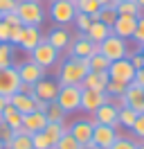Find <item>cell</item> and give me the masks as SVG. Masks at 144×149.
<instances>
[{"instance_id":"cell-1","label":"cell","mask_w":144,"mask_h":149,"mask_svg":"<svg viewBox=\"0 0 144 149\" xmlns=\"http://www.w3.org/2000/svg\"><path fill=\"white\" fill-rule=\"evenodd\" d=\"M88 72H90L88 59H83V56H68L63 63H59L56 81L61 86H81L83 77Z\"/></svg>"},{"instance_id":"cell-2","label":"cell","mask_w":144,"mask_h":149,"mask_svg":"<svg viewBox=\"0 0 144 149\" xmlns=\"http://www.w3.org/2000/svg\"><path fill=\"white\" fill-rule=\"evenodd\" d=\"M16 14L23 25H41L45 20V9L41 5V0H20L16 7Z\"/></svg>"},{"instance_id":"cell-3","label":"cell","mask_w":144,"mask_h":149,"mask_svg":"<svg viewBox=\"0 0 144 149\" xmlns=\"http://www.w3.org/2000/svg\"><path fill=\"white\" fill-rule=\"evenodd\" d=\"M47 14H50V18H52L56 25L68 27L70 23H74L77 7H74V2H72V0H52V2H50Z\"/></svg>"},{"instance_id":"cell-4","label":"cell","mask_w":144,"mask_h":149,"mask_svg":"<svg viewBox=\"0 0 144 149\" xmlns=\"http://www.w3.org/2000/svg\"><path fill=\"white\" fill-rule=\"evenodd\" d=\"M29 59H32L36 65H41L43 70H50V68H54V65L59 63L61 54H59V50H54V47L43 38V41L29 52Z\"/></svg>"},{"instance_id":"cell-5","label":"cell","mask_w":144,"mask_h":149,"mask_svg":"<svg viewBox=\"0 0 144 149\" xmlns=\"http://www.w3.org/2000/svg\"><path fill=\"white\" fill-rule=\"evenodd\" d=\"M99 52H101L104 56H108L110 61L126 59V56H128V45H126V38L110 34V36H106L101 43H99Z\"/></svg>"},{"instance_id":"cell-6","label":"cell","mask_w":144,"mask_h":149,"mask_svg":"<svg viewBox=\"0 0 144 149\" xmlns=\"http://www.w3.org/2000/svg\"><path fill=\"white\" fill-rule=\"evenodd\" d=\"M56 104L65 113H74L81 109V86H61L56 95Z\"/></svg>"},{"instance_id":"cell-7","label":"cell","mask_w":144,"mask_h":149,"mask_svg":"<svg viewBox=\"0 0 144 149\" xmlns=\"http://www.w3.org/2000/svg\"><path fill=\"white\" fill-rule=\"evenodd\" d=\"M117 106H126V109H133L135 113H142L144 111V91L140 86H135L133 81L126 86V91L122 93V97H117Z\"/></svg>"},{"instance_id":"cell-8","label":"cell","mask_w":144,"mask_h":149,"mask_svg":"<svg viewBox=\"0 0 144 149\" xmlns=\"http://www.w3.org/2000/svg\"><path fill=\"white\" fill-rule=\"evenodd\" d=\"M68 52H70V56H83V59H88V56H92L95 52H99V43H92L86 34L77 32V34H72Z\"/></svg>"},{"instance_id":"cell-9","label":"cell","mask_w":144,"mask_h":149,"mask_svg":"<svg viewBox=\"0 0 144 149\" xmlns=\"http://www.w3.org/2000/svg\"><path fill=\"white\" fill-rule=\"evenodd\" d=\"M20 77H18L16 65H7V68H0V95L11 97L14 93L20 91Z\"/></svg>"},{"instance_id":"cell-10","label":"cell","mask_w":144,"mask_h":149,"mask_svg":"<svg viewBox=\"0 0 144 149\" xmlns=\"http://www.w3.org/2000/svg\"><path fill=\"white\" fill-rule=\"evenodd\" d=\"M108 77L113 79V81H124V84H131L135 77V68L131 65V61H128V56L126 59H117V61H110V65H108Z\"/></svg>"},{"instance_id":"cell-11","label":"cell","mask_w":144,"mask_h":149,"mask_svg":"<svg viewBox=\"0 0 144 149\" xmlns=\"http://www.w3.org/2000/svg\"><path fill=\"white\" fill-rule=\"evenodd\" d=\"M117 115H119V106L117 104H113V97H110V102L101 104L97 111L92 113L90 118H92V122L95 124H106V127H119V120H117Z\"/></svg>"},{"instance_id":"cell-12","label":"cell","mask_w":144,"mask_h":149,"mask_svg":"<svg viewBox=\"0 0 144 149\" xmlns=\"http://www.w3.org/2000/svg\"><path fill=\"white\" fill-rule=\"evenodd\" d=\"M106 102H110V95H106L104 91L81 88V111H86L88 115H92L101 104H106Z\"/></svg>"},{"instance_id":"cell-13","label":"cell","mask_w":144,"mask_h":149,"mask_svg":"<svg viewBox=\"0 0 144 149\" xmlns=\"http://www.w3.org/2000/svg\"><path fill=\"white\" fill-rule=\"evenodd\" d=\"M92 129H95L92 118H79V120H74L70 127H68V131L72 133V138L77 140L79 145H90V140H92Z\"/></svg>"},{"instance_id":"cell-14","label":"cell","mask_w":144,"mask_h":149,"mask_svg":"<svg viewBox=\"0 0 144 149\" xmlns=\"http://www.w3.org/2000/svg\"><path fill=\"white\" fill-rule=\"evenodd\" d=\"M59 88L61 84L56 79H50V77H43L34 84V97L36 100H43V102H56V95H59Z\"/></svg>"},{"instance_id":"cell-15","label":"cell","mask_w":144,"mask_h":149,"mask_svg":"<svg viewBox=\"0 0 144 149\" xmlns=\"http://www.w3.org/2000/svg\"><path fill=\"white\" fill-rule=\"evenodd\" d=\"M16 70H18L20 81H23V84H29V86H34L38 79H43V77H45V70L41 68V65H36L32 59L20 61V63L16 65Z\"/></svg>"},{"instance_id":"cell-16","label":"cell","mask_w":144,"mask_h":149,"mask_svg":"<svg viewBox=\"0 0 144 149\" xmlns=\"http://www.w3.org/2000/svg\"><path fill=\"white\" fill-rule=\"evenodd\" d=\"M115 140H117V129H115V127L95 124V129H92V140H90V145H92V147L108 149Z\"/></svg>"},{"instance_id":"cell-17","label":"cell","mask_w":144,"mask_h":149,"mask_svg":"<svg viewBox=\"0 0 144 149\" xmlns=\"http://www.w3.org/2000/svg\"><path fill=\"white\" fill-rule=\"evenodd\" d=\"M41 41H43V34H41V29L36 27V25H23V29H20V38H18L16 47L25 50V52H32Z\"/></svg>"},{"instance_id":"cell-18","label":"cell","mask_w":144,"mask_h":149,"mask_svg":"<svg viewBox=\"0 0 144 149\" xmlns=\"http://www.w3.org/2000/svg\"><path fill=\"white\" fill-rule=\"evenodd\" d=\"M137 18L140 16H124V14H119L115 18V23H113V34L122 36V38H133L135 27H137Z\"/></svg>"},{"instance_id":"cell-19","label":"cell","mask_w":144,"mask_h":149,"mask_svg":"<svg viewBox=\"0 0 144 149\" xmlns=\"http://www.w3.org/2000/svg\"><path fill=\"white\" fill-rule=\"evenodd\" d=\"M45 41H47V43H50V45H52L54 50L63 52V50H68V45H70V41H72V34H70V32H68L65 27L56 25L54 29H50V32H47Z\"/></svg>"},{"instance_id":"cell-20","label":"cell","mask_w":144,"mask_h":149,"mask_svg":"<svg viewBox=\"0 0 144 149\" xmlns=\"http://www.w3.org/2000/svg\"><path fill=\"white\" fill-rule=\"evenodd\" d=\"M47 127V118H45V113H38V111H32L23 115V131L25 133H38V131H43Z\"/></svg>"},{"instance_id":"cell-21","label":"cell","mask_w":144,"mask_h":149,"mask_svg":"<svg viewBox=\"0 0 144 149\" xmlns=\"http://www.w3.org/2000/svg\"><path fill=\"white\" fill-rule=\"evenodd\" d=\"M9 104L16 109L18 113H23V115H27V113L36 111V97L34 95H25V93H14L11 97H9Z\"/></svg>"},{"instance_id":"cell-22","label":"cell","mask_w":144,"mask_h":149,"mask_svg":"<svg viewBox=\"0 0 144 149\" xmlns=\"http://www.w3.org/2000/svg\"><path fill=\"white\" fill-rule=\"evenodd\" d=\"M108 81H110L108 72H95V70H90V72L83 77L81 88H90V91H104V93H106Z\"/></svg>"},{"instance_id":"cell-23","label":"cell","mask_w":144,"mask_h":149,"mask_svg":"<svg viewBox=\"0 0 144 149\" xmlns=\"http://www.w3.org/2000/svg\"><path fill=\"white\" fill-rule=\"evenodd\" d=\"M110 34H113V27L106 25V23H101V20H92L88 32H86V36H88L92 43H101V41L106 36H110Z\"/></svg>"},{"instance_id":"cell-24","label":"cell","mask_w":144,"mask_h":149,"mask_svg":"<svg viewBox=\"0 0 144 149\" xmlns=\"http://www.w3.org/2000/svg\"><path fill=\"white\" fill-rule=\"evenodd\" d=\"M0 120L5 122V124H9L11 129L16 131V133H20L23 131V113H18L11 104H7L5 109H2V113H0Z\"/></svg>"},{"instance_id":"cell-25","label":"cell","mask_w":144,"mask_h":149,"mask_svg":"<svg viewBox=\"0 0 144 149\" xmlns=\"http://www.w3.org/2000/svg\"><path fill=\"white\" fill-rule=\"evenodd\" d=\"M115 9H117V16L124 14V16H142V9L135 0H119L115 2Z\"/></svg>"},{"instance_id":"cell-26","label":"cell","mask_w":144,"mask_h":149,"mask_svg":"<svg viewBox=\"0 0 144 149\" xmlns=\"http://www.w3.org/2000/svg\"><path fill=\"white\" fill-rule=\"evenodd\" d=\"M90 18H92V20H101V23H106V25L113 27V23H115V18H117V9H115V5L99 7V11H97V14H92Z\"/></svg>"},{"instance_id":"cell-27","label":"cell","mask_w":144,"mask_h":149,"mask_svg":"<svg viewBox=\"0 0 144 149\" xmlns=\"http://www.w3.org/2000/svg\"><path fill=\"white\" fill-rule=\"evenodd\" d=\"M65 115H68V113L63 111V109H61L56 102H50V104H47V111H45V118H47V122L65 124Z\"/></svg>"},{"instance_id":"cell-28","label":"cell","mask_w":144,"mask_h":149,"mask_svg":"<svg viewBox=\"0 0 144 149\" xmlns=\"http://www.w3.org/2000/svg\"><path fill=\"white\" fill-rule=\"evenodd\" d=\"M5 149H34V145H32V136L25 133V131H20V133H16V136L11 138V142H9Z\"/></svg>"},{"instance_id":"cell-29","label":"cell","mask_w":144,"mask_h":149,"mask_svg":"<svg viewBox=\"0 0 144 149\" xmlns=\"http://www.w3.org/2000/svg\"><path fill=\"white\" fill-rule=\"evenodd\" d=\"M88 65H90V70H95V72H106L108 65H110V59L104 56L101 52H95L92 56H88Z\"/></svg>"},{"instance_id":"cell-30","label":"cell","mask_w":144,"mask_h":149,"mask_svg":"<svg viewBox=\"0 0 144 149\" xmlns=\"http://www.w3.org/2000/svg\"><path fill=\"white\" fill-rule=\"evenodd\" d=\"M43 131H45V136L52 140V147H54V142L68 131V127H65V124H56V122H47V127H45Z\"/></svg>"},{"instance_id":"cell-31","label":"cell","mask_w":144,"mask_h":149,"mask_svg":"<svg viewBox=\"0 0 144 149\" xmlns=\"http://www.w3.org/2000/svg\"><path fill=\"white\" fill-rule=\"evenodd\" d=\"M135 118H137V113L133 109H126V106H119V115H117V120H119V127H126V129H131L133 127Z\"/></svg>"},{"instance_id":"cell-32","label":"cell","mask_w":144,"mask_h":149,"mask_svg":"<svg viewBox=\"0 0 144 149\" xmlns=\"http://www.w3.org/2000/svg\"><path fill=\"white\" fill-rule=\"evenodd\" d=\"M14 65V45L11 43H0V68Z\"/></svg>"},{"instance_id":"cell-33","label":"cell","mask_w":144,"mask_h":149,"mask_svg":"<svg viewBox=\"0 0 144 149\" xmlns=\"http://www.w3.org/2000/svg\"><path fill=\"white\" fill-rule=\"evenodd\" d=\"M72 2H74L77 11H83V14H88V16H92V14L99 11V2L97 0H72Z\"/></svg>"},{"instance_id":"cell-34","label":"cell","mask_w":144,"mask_h":149,"mask_svg":"<svg viewBox=\"0 0 144 149\" xmlns=\"http://www.w3.org/2000/svg\"><path fill=\"white\" fill-rule=\"evenodd\" d=\"M52 149H79V142L72 138V133H70V131H65L61 138L54 142V147H52Z\"/></svg>"},{"instance_id":"cell-35","label":"cell","mask_w":144,"mask_h":149,"mask_svg":"<svg viewBox=\"0 0 144 149\" xmlns=\"http://www.w3.org/2000/svg\"><path fill=\"white\" fill-rule=\"evenodd\" d=\"M32 145L34 149H52V140L45 136V131H38V133H32Z\"/></svg>"},{"instance_id":"cell-36","label":"cell","mask_w":144,"mask_h":149,"mask_svg":"<svg viewBox=\"0 0 144 149\" xmlns=\"http://www.w3.org/2000/svg\"><path fill=\"white\" fill-rule=\"evenodd\" d=\"M90 23H92V18H90L88 14H83V11H77V16H74V25H77V29H79L81 34H86V32H88Z\"/></svg>"},{"instance_id":"cell-37","label":"cell","mask_w":144,"mask_h":149,"mask_svg":"<svg viewBox=\"0 0 144 149\" xmlns=\"http://www.w3.org/2000/svg\"><path fill=\"white\" fill-rule=\"evenodd\" d=\"M126 86L128 84H124V81H108V86H106V95H110V97H122V93L126 91Z\"/></svg>"},{"instance_id":"cell-38","label":"cell","mask_w":144,"mask_h":149,"mask_svg":"<svg viewBox=\"0 0 144 149\" xmlns=\"http://www.w3.org/2000/svg\"><path fill=\"white\" fill-rule=\"evenodd\" d=\"M108 149H137V142L133 138H124V136H117V140L110 145Z\"/></svg>"},{"instance_id":"cell-39","label":"cell","mask_w":144,"mask_h":149,"mask_svg":"<svg viewBox=\"0 0 144 149\" xmlns=\"http://www.w3.org/2000/svg\"><path fill=\"white\" fill-rule=\"evenodd\" d=\"M14 136H16V131L11 129L9 124H5V122L0 120V142H2L5 147H7L9 142H11V138H14Z\"/></svg>"},{"instance_id":"cell-40","label":"cell","mask_w":144,"mask_h":149,"mask_svg":"<svg viewBox=\"0 0 144 149\" xmlns=\"http://www.w3.org/2000/svg\"><path fill=\"white\" fill-rule=\"evenodd\" d=\"M131 131L135 133V138L144 140V111H142V113H137V118H135L133 127H131Z\"/></svg>"},{"instance_id":"cell-41","label":"cell","mask_w":144,"mask_h":149,"mask_svg":"<svg viewBox=\"0 0 144 149\" xmlns=\"http://www.w3.org/2000/svg\"><path fill=\"white\" fill-rule=\"evenodd\" d=\"M133 38L140 43V45H144V16H140V18H137V27H135Z\"/></svg>"},{"instance_id":"cell-42","label":"cell","mask_w":144,"mask_h":149,"mask_svg":"<svg viewBox=\"0 0 144 149\" xmlns=\"http://www.w3.org/2000/svg\"><path fill=\"white\" fill-rule=\"evenodd\" d=\"M2 20L7 23L9 27H16V25H23V23H20V18H18V14H16V11H7V14H2Z\"/></svg>"},{"instance_id":"cell-43","label":"cell","mask_w":144,"mask_h":149,"mask_svg":"<svg viewBox=\"0 0 144 149\" xmlns=\"http://www.w3.org/2000/svg\"><path fill=\"white\" fill-rule=\"evenodd\" d=\"M18 2H20V0H0V14H7V11H16Z\"/></svg>"},{"instance_id":"cell-44","label":"cell","mask_w":144,"mask_h":149,"mask_svg":"<svg viewBox=\"0 0 144 149\" xmlns=\"http://www.w3.org/2000/svg\"><path fill=\"white\" fill-rule=\"evenodd\" d=\"M128 61H131V65H133L135 70H142L144 68V59L140 52H135V54H128Z\"/></svg>"},{"instance_id":"cell-45","label":"cell","mask_w":144,"mask_h":149,"mask_svg":"<svg viewBox=\"0 0 144 149\" xmlns=\"http://www.w3.org/2000/svg\"><path fill=\"white\" fill-rule=\"evenodd\" d=\"M20 29H23V25H16V27H9V43L16 47L18 38H20Z\"/></svg>"},{"instance_id":"cell-46","label":"cell","mask_w":144,"mask_h":149,"mask_svg":"<svg viewBox=\"0 0 144 149\" xmlns=\"http://www.w3.org/2000/svg\"><path fill=\"white\" fill-rule=\"evenodd\" d=\"M0 43H9V25L0 20Z\"/></svg>"},{"instance_id":"cell-47","label":"cell","mask_w":144,"mask_h":149,"mask_svg":"<svg viewBox=\"0 0 144 149\" xmlns=\"http://www.w3.org/2000/svg\"><path fill=\"white\" fill-rule=\"evenodd\" d=\"M133 84H135V86H140V88H142V91H144V68H142V70H135Z\"/></svg>"},{"instance_id":"cell-48","label":"cell","mask_w":144,"mask_h":149,"mask_svg":"<svg viewBox=\"0 0 144 149\" xmlns=\"http://www.w3.org/2000/svg\"><path fill=\"white\" fill-rule=\"evenodd\" d=\"M36 111H38V113H45V111H47V102H43V100H36Z\"/></svg>"},{"instance_id":"cell-49","label":"cell","mask_w":144,"mask_h":149,"mask_svg":"<svg viewBox=\"0 0 144 149\" xmlns=\"http://www.w3.org/2000/svg\"><path fill=\"white\" fill-rule=\"evenodd\" d=\"M9 104V97H5V95H0V113H2V109Z\"/></svg>"},{"instance_id":"cell-50","label":"cell","mask_w":144,"mask_h":149,"mask_svg":"<svg viewBox=\"0 0 144 149\" xmlns=\"http://www.w3.org/2000/svg\"><path fill=\"white\" fill-rule=\"evenodd\" d=\"M99 7H108V5H115V0H97Z\"/></svg>"},{"instance_id":"cell-51","label":"cell","mask_w":144,"mask_h":149,"mask_svg":"<svg viewBox=\"0 0 144 149\" xmlns=\"http://www.w3.org/2000/svg\"><path fill=\"white\" fill-rule=\"evenodd\" d=\"M137 5H140V9H144V0H135Z\"/></svg>"},{"instance_id":"cell-52","label":"cell","mask_w":144,"mask_h":149,"mask_svg":"<svg viewBox=\"0 0 144 149\" xmlns=\"http://www.w3.org/2000/svg\"><path fill=\"white\" fill-rule=\"evenodd\" d=\"M79 149H92L90 145H79Z\"/></svg>"},{"instance_id":"cell-53","label":"cell","mask_w":144,"mask_h":149,"mask_svg":"<svg viewBox=\"0 0 144 149\" xmlns=\"http://www.w3.org/2000/svg\"><path fill=\"white\" fill-rule=\"evenodd\" d=\"M137 149H144V140H142V142H137Z\"/></svg>"},{"instance_id":"cell-54","label":"cell","mask_w":144,"mask_h":149,"mask_svg":"<svg viewBox=\"0 0 144 149\" xmlns=\"http://www.w3.org/2000/svg\"><path fill=\"white\" fill-rule=\"evenodd\" d=\"M140 54H142V59H144V45H142V47H140Z\"/></svg>"},{"instance_id":"cell-55","label":"cell","mask_w":144,"mask_h":149,"mask_svg":"<svg viewBox=\"0 0 144 149\" xmlns=\"http://www.w3.org/2000/svg\"><path fill=\"white\" fill-rule=\"evenodd\" d=\"M0 149H5V145H2V142H0Z\"/></svg>"},{"instance_id":"cell-56","label":"cell","mask_w":144,"mask_h":149,"mask_svg":"<svg viewBox=\"0 0 144 149\" xmlns=\"http://www.w3.org/2000/svg\"><path fill=\"white\" fill-rule=\"evenodd\" d=\"M90 147H92V145H90ZM92 149H101V147H92Z\"/></svg>"},{"instance_id":"cell-57","label":"cell","mask_w":144,"mask_h":149,"mask_svg":"<svg viewBox=\"0 0 144 149\" xmlns=\"http://www.w3.org/2000/svg\"><path fill=\"white\" fill-rule=\"evenodd\" d=\"M0 20H2V14H0Z\"/></svg>"},{"instance_id":"cell-58","label":"cell","mask_w":144,"mask_h":149,"mask_svg":"<svg viewBox=\"0 0 144 149\" xmlns=\"http://www.w3.org/2000/svg\"><path fill=\"white\" fill-rule=\"evenodd\" d=\"M115 2H119V0H115Z\"/></svg>"},{"instance_id":"cell-59","label":"cell","mask_w":144,"mask_h":149,"mask_svg":"<svg viewBox=\"0 0 144 149\" xmlns=\"http://www.w3.org/2000/svg\"><path fill=\"white\" fill-rule=\"evenodd\" d=\"M50 2H52V0H50Z\"/></svg>"}]
</instances>
